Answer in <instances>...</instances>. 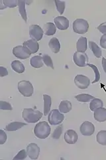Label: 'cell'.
Listing matches in <instances>:
<instances>
[{"mask_svg": "<svg viewBox=\"0 0 106 160\" xmlns=\"http://www.w3.org/2000/svg\"><path fill=\"white\" fill-rule=\"evenodd\" d=\"M22 117L27 123H37L43 117V113L34 109H24L22 113Z\"/></svg>", "mask_w": 106, "mask_h": 160, "instance_id": "6da1fadb", "label": "cell"}, {"mask_svg": "<svg viewBox=\"0 0 106 160\" xmlns=\"http://www.w3.org/2000/svg\"><path fill=\"white\" fill-rule=\"evenodd\" d=\"M51 129L47 122H41L38 123L34 128V133L35 136L40 139H45L48 138L50 133Z\"/></svg>", "mask_w": 106, "mask_h": 160, "instance_id": "7a4b0ae2", "label": "cell"}, {"mask_svg": "<svg viewBox=\"0 0 106 160\" xmlns=\"http://www.w3.org/2000/svg\"><path fill=\"white\" fill-rule=\"evenodd\" d=\"M19 92L21 93L24 97L29 98L33 94L34 89L32 83L27 80H22L18 83L17 86Z\"/></svg>", "mask_w": 106, "mask_h": 160, "instance_id": "3957f363", "label": "cell"}, {"mask_svg": "<svg viewBox=\"0 0 106 160\" xmlns=\"http://www.w3.org/2000/svg\"><path fill=\"white\" fill-rule=\"evenodd\" d=\"M72 28L76 33L84 34L89 29V23L84 19H76L72 23Z\"/></svg>", "mask_w": 106, "mask_h": 160, "instance_id": "277c9868", "label": "cell"}, {"mask_svg": "<svg viewBox=\"0 0 106 160\" xmlns=\"http://www.w3.org/2000/svg\"><path fill=\"white\" fill-rule=\"evenodd\" d=\"M64 118V115L60 113L58 109H53L51 112H49L48 121L50 125L57 126L63 122Z\"/></svg>", "mask_w": 106, "mask_h": 160, "instance_id": "5b68a950", "label": "cell"}, {"mask_svg": "<svg viewBox=\"0 0 106 160\" xmlns=\"http://www.w3.org/2000/svg\"><path fill=\"white\" fill-rule=\"evenodd\" d=\"M73 61L78 67H85L88 64V57L86 53L76 52L73 56Z\"/></svg>", "mask_w": 106, "mask_h": 160, "instance_id": "8992f818", "label": "cell"}, {"mask_svg": "<svg viewBox=\"0 0 106 160\" xmlns=\"http://www.w3.org/2000/svg\"><path fill=\"white\" fill-rule=\"evenodd\" d=\"M13 53L17 58L21 59H27L31 56V55L32 54L31 52H30L27 48L21 46L15 47L13 49Z\"/></svg>", "mask_w": 106, "mask_h": 160, "instance_id": "52a82bcc", "label": "cell"}, {"mask_svg": "<svg viewBox=\"0 0 106 160\" xmlns=\"http://www.w3.org/2000/svg\"><path fill=\"white\" fill-rule=\"evenodd\" d=\"M43 29L39 25H31L29 27V36L33 39L36 41H40L44 34Z\"/></svg>", "mask_w": 106, "mask_h": 160, "instance_id": "ba28073f", "label": "cell"}, {"mask_svg": "<svg viewBox=\"0 0 106 160\" xmlns=\"http://www.w3.org/2000/svg\"><path fill=\"white\" fill-rule=\"evenodd\" d=\"M74 83L78 88L85 89H87L90 85V80L88 77L83 75H77L74 78Z\"/></svg>", "mask_w": 106, "mask_h": 160, "instance_id": "9c48e42d", "label": "cell"}, {"mask_svg": "<svg viewBox=\"0 0 106 160\" xmlns=\"http://www.w3.org/2000/svg\"><path fill=\"white\" fill-rule=\"evenodd\" d=\"M80 130L83 136H90L94 133L95 127L92 123L88 121H85L82 123Z\"/></svg>", "mask_w": 106, "mask_h": 160, "instance_id": "30bf717a", "label": "cell"}, {"mask_svg": "<svg viewBox=\"0 0 106 160\" xmlns=\"http://www.w3.org/2000/svg\"><path fill=\"white\" fill-rule=\"evenodd\" d=\"M27 153L31 159H37L39 156L40 148L36 143H31L27 147Z\"/></svg>", "mask_w": 106, "mask_h": 160, "instance_id": "8fae6325", "label": "cell"}, {"mask_svg": "<svg viewBox=\"0 0 106 160\" xmlns=\"http://www.w3.org/2000/svg\"><path fill=\"white\" fill-rule=\"evenodd\" d=\"M56 27L60 30H67L69 28V20L64 16H58L54 19Z\"/></svg>", "mask_w": 106, "mask_h": 160, "instance_id": "7c38bea8", "label": "cell"}, {"mask_svg": "<svg viewBox=\"0 0 106 160\" xmlns=\"http://www.w3.org/2000/svg\"><path fill=\"white\" fill-rule=\"evenodd\" d=\"M78 134L73 129H68L64 133V140L68 144H74L78 141Z\"/></svg>", "mask_w": 106, "mask_h": 160, "instance_id": "4fadbf2b", "label": "cell"}, {"mask_svg": "<svg viewBox=\"0 0 106 160\" xmlns=\"http://www.w3.org/2000/svg\"><path fill=\"white\" fill-rule=\"evenodd\" d=\"M23 46L27 48L29 51L31 52L32 54L37 53L39 49V43L37 42V41H36V40L33 39L24 42V43H23Z\"/></svg>", "mask_w": 106, "mask_h": 160, "instance_id": "5bb4252c", "label": "cell"}, {"mask_svg": "<svg viewBox=\"0 0 106 160\" xmlns=\"http://www.w3.org/2000/svg\"><path fill=\"white\" fill-rule=\"evenodd\" d=\"M94 118L99 122H104L106 121V109L100 108L94 111Z\"/></svg>", "mask_w": 106, "mask_h": 160, "instance_id": "9a60e30c", "label": "cell"}, {"mask_svg": "<svg viewBox=\"0 0 106 160\" xmlns=\"http://www.w3.org/2000/svg\"><path fill=\"white\" fill-rule=\"evenodd\" d=\"M43 31L46 36H53V35H54L55 33H56L57 27L53 23L48 22L44 25Z\"/></svg>", "mask_w": 106, "mask_h": 160, "instance_id": "2e32d148", "label": "cell"}, {"mask_svg": "<svg viewBox=\"0 0 106 160\" xmlns=\"http://www.w3.org/2000/svg\"><path fill=\"white\" fill-rule=\"evenodd\" d=\"M87 38L84 37L80 38L76 43L77 52L85 53V52L87 50Z\"/></svg>", "mask_w": 106, "mask_h": 160, "instance_id": "e0dca14e", "label": "cell"}, {"mask_svg": "<svg viewBox=\"0 0 106 160\" xmlns=\"http://www.w3.org/2000/svg\"><path fill=\"white\" fill-rule=\"evenodd\" d=\"M26 123H23L21 122H13L9 123L6 127V130L7 132H14L22 128L23 126H26Z\"/></svg>", "mask_w": 106, "mask_h": 160, "instance_id": "ac0fdd59", "label": "cell"}, {"mask_svg": "<svg viewBox=\"0 0 106 160\" xmlns=\"http://www.w3.org/2000/svg\"><path fill=\"white\" fill-rule=\"evenodd\" d=\"M48 46L50 48V49H51V51L54 53H58L60 50V42L56 38H53L50 40V42L48 43Z\"/></svg>", "mask_w": 106, "mask_h": 160, "instance_id": "d6986e66", "label": "cell"}, {"mask_svg": "<svg viewBox=\"0 0 106 160\" xmlns=\"http://www.w3.org/2000/svg\"><path fill=\"white\" fill-rule=\"evenodd\" d=\"M44 99V116H47L48 113L50 112V108H51L52 99L48 95L44 94L43 95Z\"/></svg>", "mask_w": 106, "mask_h": 160, "instance_id": "ffe728a7", "label": "cell"}, {"mask_svg": "<svg viewBox=\"0 0 106 160\" xmlns=\"http://www.w3.org/2000/svg\"><path fill=\"white\" fill-rule=\"evenodd\" d=\"M59 111L62 113H67L72 109V103L67 100H63L59 105Z\"/></svg>", "mask_w": 106, "mask_h": 160, "instance_id": "44dd1931", "label": "cell"}, {"mask_svg": "<svg viewBox=\"0 0 106 160\" xmlns=\"http://www.w3.org/2000/svg\"><path fill=\"white\" fill-rule=\"evenodd\" d=\"M30 64L35 68H40L43 66V57L41 56H35L30 60Z\"/></svg>", "mask_w": 106, "mask_h": 160, "instance_id": "7402d4cb", "label": "cell"}, {"mask_svg": "<svg viewBox=\"0 0 106 160\" xmlns=\"http://www.w3.org/2000/svg\"><path fill=\"white\" fill-rule=\"evenodd\" d=\"M89 47L92 50L94 56L96 57L97 58H101L102 55V52L101 48L98 46V45L95 43L94 42L92 41H90L89 42Z\"/></svg>", "mask_w": 106, "mask_h": 160, "instance_id": "603a6c76", "label": "cell"}, {"mask_svg": "<svg viewBox=\"0 0 106 160\" xmlns=\"http://www.w3.org/2000/svg\"><path fill=\"white\" fill-rule=\"evenodd\" d=\"M12 68L14 72L18 73H22L25 72V68L24 65L19 60H15L12 63Z\"/></svg>", "mask_w": 106, "mask_h": 160, "instance_id": "cb8c5ba5", "label": "cell"}, {"mask_svg": "<svg viewBox=\"0 0 106 160\" xmlns=\"http://www.w3.org/2000/svg\"><path fill=\"white\" fill-rule=\"evenodd\" d=\"M104 106V103L102 99L98 98H95L92 101H91L90 103V109L92 110V112H94L95 110H96L100 108H102Z\"/></svg>", "mask_w": 106, "mask_h": 160, "instance_id": "d4e9b609", "label": "cell"}, {"mask_svg": "<svg viewBox=\"0 0 106 160\" xmlns=\"http://www.w3.org/2000/svg\"><path fill=\"white\" fill-rule=\"evenodd\" d=\"M27 3V1H21V0L18 1V7H19V13L21 14L22 18L27 22V16L26 10H25V3Z\"/></svg>", "mask_w": 106, "mask_h": 160, "instance_id": "484cf974", "label": "cell"}, {"mask_svg": "<svg viewBox=\"0 0 106 160\" xmlns=\"http://www.w3.org/2000/svg\"><path fill=\"white\" fill-rule=\"evenodd\" d=\"M75 98L76 99L78 102H82V103H87V102L92 101L94 99H95L94 96L87 93L79 94L78 96H75Z\"/></svg>", "mask_w": 106, "mask_h": 160, "instance_id": "4316f807", "label": "cell"}, {"mask_svg": "<svg viewBox=\"0 0 106 160\" xmlns=\"http://www.w3.org/2000/svg\"><path fill=\"white\" fill-rule=\"evenodd\" d=\"M97 142L102 146H106V131L102 130L99 131L96 136Z\"/></svg>", "mask_w": 106, "mask_h": 160, "instance_id": "83f0119b", "label": "cell"}, {"mask_svg": "<svg viewBox=\"0 0 106 160\" xmlns=\"http://www.w3.org/2000/svg\"><path fill=\"white\" fill-rule=\"evenodd\" d=\"M54 2H55V4H56L57 11L60 13V15H62L64 13V12L65 10V7H66L65 2L59 1V0L58 1V0H55Z\"/></svg>", "mask_w": 106, "mask_h": 160, "instance_id": "f1b7e54d", "label": "cell"}, {"mask_svg": "<svg viewBox=\"0 0 106 160\" xmlns=\"http://www.w3.org/2000/svg\"><path fill=\"white\" fill-rule=\"evenodd\" d=\"M62 125H60V126L56 128L52 135V138L54 139H58L60 138L62 133Z\"/></svg>", "mask_w": 106, "mask_h": 160, "instance_id": "f546056e", "label": "cell"}, {"mask_svg": "<svg viewBox=\"0 0 106 160\" xmlns=\"http://www.w3.org/2000/svg\"><path fill=\"white\" fill-rule=\"evenodd\" d=\"M43 60L44 63L46 65L47 67L51 68L53 69H54V66H53V60L47 54H44L43 56Z\"/></svg>", "mask_w": 106, "mask_h": 160, "instance_id": "4dcf8cb0", "label": "cell"}, {"mask_svg": "<svg viewBox=\"0 0 106 160\" xmlns=\"http://www.w3.org/2000/svg\"><path fill=\"white\" fill-rule=\"evenodd\" d=\"M88 66H89V67L92 68L94 70V72L95 73V78L94 81L92 82V83L98 82L99 81V79H100V73H99V70H98L97 66H94V65H93V64H89V63L88 64Z\"/></svg>", "mask_w": 106, "mask_h": 160, "instance_id": "1f68e13d", "label": "cell"}, {"mask_svg": "<svg viewBox=\"0 0 106 160\" xmlns=\"http://www.w3.org/2000/svg\"><path fill=\"white\" fill-rule=\"evenodd\" d=\"M3 3L6 8H16L18 6V1L17 0H4L3 1Z\"/></svg>", "mask_w": 106, "mask_h": 160, "instance_id": "d6a6232c", "label": "cell"}, {"mask_svg": "<svg viewBox=\"0 0 106 160\" xmlns=\"http://www.w3.org/2000/svg\"><path fill=\"white\" fill-rule=\"evenodd\" d=\"M28 156L27 151L25 149H22L20 151L17 155L16 156H15L13 158V160H16V159H25V158H27V156Z\"/></svg>", "mask_w": 106, "mask_h": 160, "instance_id": "836d02e7", "label": "cell"}, {"mask_svg": "<svg viewBox=\"0 0 106 160\" xmlns=\"http://www.w3.org/2000/svg\"><path fill=\"white\" fill-rule=\"evenodd\" d=\"M0 109L2 110H12V106L10 103L6 102H0Z\"/></svg>", "mask_w": 106, "mask_h": 160, "instance_id": "e575fe53", "label": "cell"}, {"mask_svg": "<svg viewBox=\"0 0 106 160\" xmlns=\"http://www.w3.org/2000/svg\"><path fill=\"white\" fill-rule=\"evenodd\" d=\"M7 136L6 133H5L3 130L2 129L0 130V144L3 145L7 141Z\"/></svg>", "mask_w": 106, "mask_h": 160, "instance_id": "d590c367", "label": "cell"}, {"mask_svg": "<svg viewBox=\"0 0 106 160\" xmlns=\"http://www.w3.org/2000/svg\"><path fill=\"white\" fill-rule=\"evenodd\" d=\"M99 43L101 47L104 49H106V34H104L103 36L101 37Z\"/></svg>", "mask_w": 106, "mask_h": 160, "instance_id": "8d00e7d4", "label": "cell"}, {"mask_svg": "<svg viewBox=\"0 0 106 160\" xmlns=\"http://www.w3.org/2000/svg\"><path fill=\"white\" fill-rule=\"evenodd\" d=\"M99 31L104 34H106V22L100 24L97 28Z\"/></svg>", "mask_w": 106, "mask_h": 160, "instance_id": "74e56055", "label": "cell"}, {"mask_svg": "<svg viewBox=\"0 0 106 160\" xmlns=\"http://www.w3.org/2000/svg\"><path fill=\"white\" fill-rule=\"evenodd\" d=\"M7 75H8L7 69L3 66L0 67V76L4 77V76H7Z\"/></svg>", "mask_w": 106, "mask_h": 160, "instance_id": "f35d334b", "label": "cell"}, {"mask_svg": "<svg viewBox=\"0 0 106 160\" xmlns=\"http://www.w3.org/2000/svg\"><path fill=\"white\" fill-rule=\"evenodd\" d=\"M102 67L105 73H106V59L105 58H102Z\"/></svg>", "mask_w": 106, "mask_h": 160, "instance_id": "ab89813d", "label": "cell"}]
</instances>
